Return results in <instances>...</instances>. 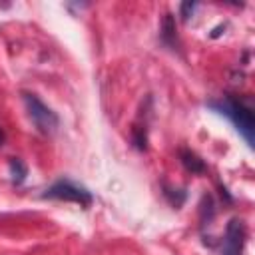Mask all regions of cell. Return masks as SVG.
Returning a JSON list of instances; mask_svg holds the SVG:
<instances>
[{
    "instance_id": "8",
    "label": "cell",
    "mask_w": 255,
    "mask_h": 255,
    "mask_svg": "<svg viewBox=\"0 0 255 255\" xmlns=\"http://www.w3.org/2000/svg\"><path fill=\"white\" fill-rule=\"evenodd\" d=\"M193 10H195V4L193 2H183L181 4V18L183 20H189V16L193 14Z\"/></svg>"
},
{
    "instance_id": "7",
    "label": "cell",
    "mask_w": 255,
    "mask_h": 255,
    "mask_svg": "<svg viewBox=\"0 0 255 255\" xmlns=\"http://www.w3.org/2000/svg\"><path fill=\"white\" fill-rule=\"evenodd\" d=\"M161 36H163V40H165V42H167V38H173V36H175V24H173V20H171V16H169V14H167V16H165V20H163Z\"/></svg>"
},
{
    "instance_id": "5",
    "label": "cell",
    "mask_w": 255,
    "mask_h": 255,
    "mask_svg": "<svg viewBox=\"0 0 255 255\" xmlns=\"http://www.w3.org/2000/svg\"><path fill=\"white\" fill-rule=\"evenodd\" d=\"M181 163L185 165V169L187 171H191V173H203L205 171V163L193 153V151H181Z\"/></svg>"
},
{
    "instance_id": "6",
    "label": "cell",
    "mask_w": 255,
    "mask_h": 255,
    "mask_svg": "<svg viewBox=\"0 0 255 255\" xmlns=\"http://www.w3.org/2000/svg\"><path fill=\"white\" fill-rule=\"evenodd\" d=\"M8 169H10V175H12V181L14 183H22L24 179H26V175H28V169H26V165L20 161V159H10V163H8Z\"/></svg>"
},
{
    "instance_id": "4",
    "label": "cell",
    "mask_w": 255,
    "mask_h": 255,
    "mask_svg": "<svg viewBox=\"0 0 255 255\" xmlns=\"http://www.w3.org/2000/svg\"><path fill=\"white\" fill-rule=\"evenodd\" d=\"M243 243H245V225L241 219H231L223 235L221 255H241Z\"/></svg>"
},
{
    "instance_id": "1",
    "label": "cell",
    "mask_w": 255,
    "mask_h": 255,
    "mask_svg": "<svg viewBox=\"0 0 255 255\" xmlns=\"http://www.w3.org/2000/svg\"><path fill=\"white\" fill-rule=\"evenodd\" d=\"M209 106H211L213 110H217L219 114L227 116V118L235 124L237 131L245 137V141H247L249 145H253L255 120H253L251 108H247L243 102H239V100H235V98H223V100H219V102H211Z\"/></svg>"
},
{
    "instance_id": "9",
    "label": "cell",
    "mask_w": 255,
    "mask_h": 255,
    "mask_svg": "<svg viewBox=\"0 0 255 255\" xmlns=\"http://www.w3.org/2000/svg\"><path fill=\"white\" fill-rule=\"evenodd\" d=\"M2 143H4V131L0 129V147H2Z\"/></svg>"
},
{
    "instance_id": "3",
    "label": "cell",
    "mask_w": 255,
    "mask_h": 255,
    "mask_svg": "<svg viewBox=\"0 0 255 255\" xmlns=\"http://www.w3.org/2000/svg\"><path fill=\"white\" fill-rule=\"evenodd\" d=\"M44 197L46 199H58V201H72V203H78L80 207H88L94 201L92 193L86 187L76 185L68 179H62V181H56L54 185H50L46 189Z\"/></svg>"
},
{
    "instance_id": "2",
    "label": "cell",
    "mask_w": 255,
    "mask_h": 255,
    "mask_svg": "<svg viewBox=\"0 0 255 255\" xmlns=\"http://www.w3.org/2000/svg\"><path fill=\"white\" fill-rule=\"evenodd\" d=\"M24 106H26V112H28V118L32 120V124L36 126V129L44 135H52L58 126H60V120L56 116V112H52L38 96L34 94H24Z\"/></svg>"
}]
</instances>
